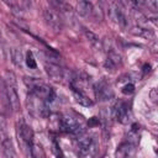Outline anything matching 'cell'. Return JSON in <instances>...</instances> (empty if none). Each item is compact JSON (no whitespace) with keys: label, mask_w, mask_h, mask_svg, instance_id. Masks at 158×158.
<instances>
[{"label":"cell","mask_w":158,"mask_h":158,"mask_svg":"<svg viewBox=\"0 0 158 158\" xmlns=\"http://www.w3.org/2000/svg\"><path fill=\"white\" fill-rule=\"evenodd\" d=\"M72 91H73V95H74L75 101L79 102L80 105H83V106H91L93 105L91 99L84 91H81L79 89H75V88H72Z\"/></svg>","instance_id":"obj_8"},{"label":"cell","mask_w":158,"mask_h":158,"mask_svg":"<svg viewBox=\"0 0 158 158\" xmlns=\"http://www.w3.org/2000/svg\"><path fill=\"white\" fill-rule=\"evenodd\" d=\"M52 151H53V153H54V156H56L57 158H64V154H63L62 149L59 148V146L57 144V142H53V144H52Z\"/></svg>","instance_id":"obj_20"},{"label":"cell","mask_w":158,"mask_h":158,"mask_svg":"<svg viewBox=\"0 0 158 158\" xmlns=\"http://www.w3.org/2000/svg\"><path fill=\"white\" fill-rule=\"evenodd\" d=\"M19 136H20L21 139H22L25 143H27L28 146L33 142V131H32V128H31L30 126H27V125H25V123L21 125Z\"/></svg>","instance_id":"obj_9"},{"label":"cell","mask_w":158,"mask_h":158,"mask_svg":"<svg viewBox=\"0 0 158 158\" xmlns=\"http://www.w3.org/2000/svg\"><path fill=\"white\" fill-rule=\"evenodd\" d=\"M77 12L80 16H88L89 14L93 12V4L85 0H81L77 4Z\"/></svg>","instance_id":"obj_12"},{"label":"cell","mask_w":158,"mask_h":158,"mask_svg":"<svg viewBox=\"0 0 158 158\" xmlns=\"http://www.w3.org/2000/svg\"><path fill=\"white\" fill-rule=\"evenodd\" d=\"M135 35H138L141 37H144V38H152L154 36L153 31L152 30H148L147 27H136L135 31H133Z\"/></svg>","instance_id":"obj_15"},{"label":"cell","mask_w":158,"mask_h":158,"mask_svg":"<svg viewBox=\"0 0 158 158\" xmlns=\"http://www.w3.org/2000/svg\"><path fill=\"white\" fill-rule=\"evenodd\" d=\"M122 63V59H121V56L115 52V51H110L109 54H107V59L105 62V67L106 68H115V67H118L120 64Z\"/></svg>","instance_id":"obj_11"},{"label":"cell","mask_w":158,"mask_h":158,"mask_svg":"<svg viewBox=\"0 0 158 158\" xmlns=\"http://www.w3.org/2000/svg\"><path fill=\"white\" fill-rule=\"evenodd\" d=\"M111 16L121 27L127 26V17H126L125 10L120 2H112L111 4Z\"/></svg>","instance_id":"obj_4"},{"label":"cell","mask_w":158,"mask_h":158,"mask_svg":"<svg viewBox=\"0 0 158 158\" xmlns=\"http://www.w3.org/2000/svg\"><path fill=\"white\" fill-rule=\"evenodd\" d=\"M95 95L98 99L100 100H109L114 96V93H112V89L111 86L106 83V81H100L95 85Z\"/></svg>","instance_id":"obj_5"},{"label":"cell","mask_w":158,"mask_h":158,"mask_svg":"<svg viewBox=\"0 0 158 158\" xmlns=\"http://www.w3.org/2000/svg\"><path fill=\"white\" fill-rule=\"evenodd\" d=\"M46 73L47 75L56 81H59L64 78V69L62 67H59L56 63H46Z\"/></svg>","instance_id":"obj_6"},{"label":"cell","mask_w":158,"mask_h":158,"mask_svg":"<svg viewBox=\"0 0 158 158\" xmlns=\"http://www.w3.org/2000/svg\"><path fill=\"white\" fill-rule=\"evenodd\" d=\"M30 153H31V157L32 158H46L44 149H43V147L40 143L32 142L30 144Z\"/></svg>","instance_id":"obj_14"},{"label":"cell","mask_w":158,"mask_h":158,"mask_svg":"<svg viewBox=\"0 0 158 158\" xmlns=\"http://www.w3.org/2000/svg\"><path fill=\"white\" fill-rule=\"evenodd\" d=\"M25 83L31 89V93L35 96H37L38 99L46 101L47 104L54 100V98H56L54 90L51 86H48L47 84H44L43 81L35 79V78H25Z\"/></svg>","instance_id":"obj_1"},{"label":"cell","mask_w":158,"mask_h":158,"mask_svg":"<svg viewBox=\"0 0 158 158\" xmlns=\"http://www.w3.org/2000/svg\"><path fill=\"white\" fill-rule=\"evenodd\" d=\"M84 33H85V36H86V38H88V41L93 44V46H95V47H98V46H100V38L94 33V32H91V31H88V30H84Z\"/></svg>","instance_id":"obj_17"},{"label":"cell","mask_w":158,"mask_h":158,"mask_svg":"<svg viewBox=\"0 0 158 158\" xmlns=\"http://www.w3.org/2000/svg\"><path fill=\"white\" fill-rule=\"evenodd\" d=\"M128 151H130V143H122L118 147V149L116 151V157L117 158H125L127 156Z\"/></svg>","instance_id":"obj_18"},{"label":"cell","mask_w":158,"mask_h":158,"mask_svg":"<svg viewBox=\"0 0 158 158\" xmlns=\"http://www.w3.org/2000/svg\"><path fill=\"white\" fill-rule=\"evenodd\" d=\"M25 62H26V64H27V67H28L30 69H35V68L37 67L36 59H35V57H33V54H32V52H31V51H28V52H27L26 58H25Z\"/></svg>","instance_id":"obj_19"},{"label":"cell","mask_w":158,"mask_h":158,"mask_svg":"<svg viewBox=\"0 0 158 158\" xmlns=\"http://www.w3.org/2000/svg\"><path fill=\"white\" fill-rule=\"evenodd\" d=\"M43 17L46 20V23L54 31H60L63 26L62 17L59 12L53 7H47L43 10Z\"/></svg>","instance_id":"obj_3"},{"label":"cell","mask_w":158,"mask_h":158,"mask_svg":"<svg viewBox=\"0 0 158 158\" xmlns=\"http://www.w3.org/2000/svg\"><path fill=\"white\" fill-rule=\"evenodd\" d=\"M156 93H157V90L156 89H152L151 90V93H149V96H151V99H152V101H157V95H156Z\"/></svg>","instance_id":"obj_23"},{"label":"cell","mask_w":158,"mask_h":158,"mask_svg":"<svg viewBox=\"0 0 158 158\" xmlns=\"http://www.w3.org/2000/svg\"><path fill=\"white\" fill-rule=\"evenodd\" d=\"M91 146V137L89 136H80L78 139V149L80 153L85 154L86 152H89Z\"/></svg>","instance_id":"obj_13"},{"label":"cell","mask_w":158,"mask_h":158,"mask_svg":"<svg viewBox=\"0 0 158 158\" xmlns=\"http://www.w3.org/2000/svg\"><path fill=\"white\" fill-rule=\"evenodd\" d=\"M5 85H6V93H7V100L9 105L14 111L20 110V96L17 93V84L15 75L11 72H6L5 74Z\"/></svg>","instance_id":"obj_2"},{"label":"cell","mask_w":158,"mask_h":158,"mask_svg":"<svg viewBox=\"0 0 158 158\" xmlns=\"http://www.w3.org/2000/svg\"><path fill=\"white\" fill-rule=\"evenodd\" d=\"M88 126H89V127H96V126H99V118H96V117H90L89 121H88Z\"/></svg>","instance_id":"obj_22"},{"label":"cell","mask_w":158,"mask_h":158,"mask_svg":"<svg viewBox=\"0 0 158 158\" xmlns=\"http://www.w3.org/2000/svg\"><path fill=\"white\" fill-rule=\"evenodd\" d=\"M1 148H2V154L5 158H15V149L11 139L9 137H4L1 141Z\"/></svg>","instance_id":"obj_10"},{"label":"cell","mask_w":158,"mask_h":158,"mask_svg":"<svg viewBox=\"0 0 158 158\" xmlns=\"http://www.w3.org/2000/svg\"><path fill=\"white\" fill-rule=\"evenodd\" d=\"M133 91H135V85H133V84H131V83H128V84L123 85V88H122V93H123L125 95L132 94Z\"/></svg>","instance_id":"obj_21"},{"label":"cell","mask_w":158,"mask_h":158,"mask_svg":"<svg viewBox=\"0 0 158 158\" xmlns=\"http://www.w3.org/2000/svg\"><path fill=\"white\" fill-rule=\"evenodd\" d=\"M11 57H12V62L16 64V65H21L22 64V60H23V57H22V52L17 48H14L11 49Z\"/></svg>","instance_id":"obj_16"},{"label":"cell","mask_w":158,"mask_h":158,"mask_svg":"<svg viewBox=\"0 0 158 158\" xmlns=\"http://www.w3.org/2000/svg\"><path fill=\"white\" fill-rule=\"evenodd\" d=\"M114 116L121 122V123H127L128 122V109L125 102L118 101L115 107H114Z\"/></svg>","instance_id":"obj_7"}]
</instances>
